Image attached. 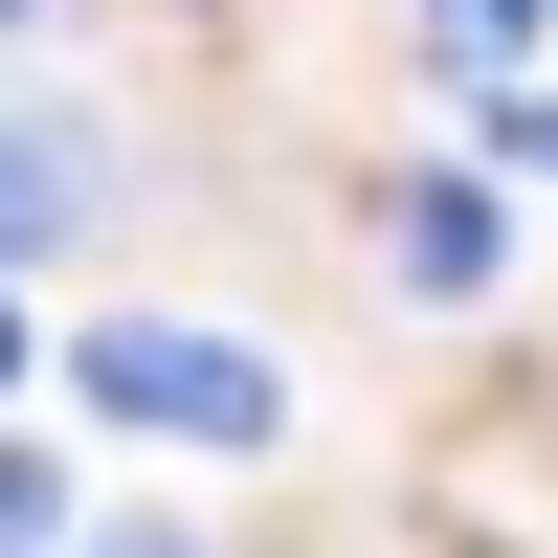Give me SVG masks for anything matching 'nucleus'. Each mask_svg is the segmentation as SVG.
I'll return each instance as SVG.
<instances>
[{
	"instance_id": "7",
	"label": "nucleus",
	"mask_w": 558,
	"mask_h": 558,
	"mask_svg": "<svg viewBox=\"0 0 558 558\" xmlns=\"http://www.w3.org/2000/svg\"><path fill=\"white\" fill-rule=\"evenodd\" d=\"M89 558H179V536H89Z\"/></svg>"
},
{
	"instance_id": "1",
	"label": "nucleus",
	"mask_w": 558,
	"mask_h": 558,
	"mask_svg": "<svg viewBox=\"0 0 558 558\" xmlns=\"http://www.w3.org/2000/svg\"><path fill=\"white\" fill-rule=\"evenodd\" d=\"M68 402L89 425H134V447H291V357L268 336H202V313H89L68 336Z\"/></svg>"
},
{
	"instance_id": "6",
	"label": "nucleus",
	"mask_w": 558,
	"mask_h": 558,
	"mask_svg": "<svg viewBox=\"0 0 558 558\" xmlns=\"http://www.w3.org/2000/svg\"><path fill=\"white\" fill-rule=\"evenodd\" d=\"M447 23H536V0H447Z\"/></svg>"
},
{
	"instance_id": "3",
	"label": "nucleus",
	"mask_w": 558,
	"mask_h": 558,
	"mask_svg": "<svg viewBox=\"0 0 558 558\" xmlns=\"http://www.w3.org/2000/svg\"><path fill=\"white\" fill-rule=\"evenodd\" d=\"M89 202H112V134H89V112H45V89H23V112H0V291H23V268L68 246Z\"/></svg>"
},
{
	"instance_id": "2",
	"label": "nucleus",
	"mask_w": 558,
	"mask_h": 558,
	"mask_svg": "<svg viewBox=\"0 0 558 558\" xmlns=\"http://www.w3.org/2000/svg\"><path fill=\"white\" fill-rule=\"evenodd\" d=\"M492 268H514V223H492V179H470V157L380 179V291H402V313H470Z\"/></svg>"
},
{
	"instance_id": "8",
	"label": "nucleus",
	"mask_w": 558,
	"mask_h": 558,
	"mask_svg": "<svg viewBox=\"0 0 558 558\" xmlns=\"http://www.w3.org/2000/svg\"><path fill=\"white\" fill-rule=\"evenodd\" d=\"M0 380H23V313H0Z\"/></svg>"
},
{
	"instance_id": "4",
	"label": "nucleus",
	"mask_w": 558,
	"mask_h": 558,
	"mask_svg": "<svg viewBox=\"0 0 558 558\" xmlns=\"http://www.w3.org/2000/svg\"><path fill=\"white\" fill-rule=\"evenodd\" d=\"M0 558H68V470H45V425L0 447Z\"/></svg>"
},
{
	"instance_id": "5",
	"label": "nucleus",
	"mask_w": 558,
	"mask_h": 558,
	"mask_svg": "<svg viewBox=\"0 0 558 558\" xmlns=\"http://www.w3.org/2000/svg\"><path fill=\"white\" fill-rule=\"evenodd\" d=\"M492 134H514V157H536V179H558V89H492Z\"/></svg>"
}]
</instances>
